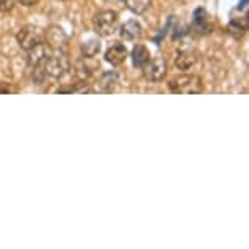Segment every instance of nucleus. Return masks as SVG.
<instances>
[{
  "instance_id": "obj_1",
  "label": "nucleus",
  "mask_w": 249,
  "mask_h": 249,
  "mask_svg": "<svg viewBox=\"0 0 249 249\" xmlns=\"http://www.w3.org/2000/svg\"><path fill=\"white\" fill-rule=\"evenodd\" d=\"M170 90L173 93H178V95H199L204 90V85H202L200 77L192 73H184L171 80Z\"/></svg>"
},
{
  "instance_id": "obj_2",
  "label": "nucleus",
  "mask_w": 249,
  "mask_h": 249,
  "mask_svg": "<svg viewBox=\"0 0 249 249\" xmlns=\"http://www.w3.org/2000/svg\"><path fill=\"white\" fill-rule=\"evenodd\" d=\"M70 69V59L62 49H55V53H51L49 57L44 62V70L49 77L60 78L69 72Z\"/></svg>"
},
{
  "instance_id": "obj_3",
  "label": "nucleus",
  "mask_w": 249,
  "mask_h": 249,
  "mask_svg": "<svg viewBox=\"0 0 249 249\" xmlns=\"http://www.w3.org/2000/svg\"><path fill=\"white\" fill-rule=\"evenodd\" d=\"M117 25H119V18H117V13L112 10H103L95 17V21H93V26H95V31L100 36H111L114 35L117 30Z\"/></svg>"
},
{
  "instance_id": "obj_4",
  "label": "nucleus",
  "mask_w": 249,
  "mask_h": 249,
  "mask_svg": "<svg viewBox=\"0 0 249 249\" xmlns=\"http://www.w3.org/2000/svg\"><path fill=\"white\" fill-rule=\"evenodd\" d=\"M17 41H18V44H20L21 49L30 51L39 43H43V41H44V33H43L41 28L28 25V26H23L21 30L18 31Z\"/></svg>"
},
{
  "instance_id": "obj_5",
  "label": "nucleus",
  "mask_w": 249,
  "mask_h": 249,
  "mask_svg": "<svg viewBox=\"0 0 249 249\" xmlns=\"http://www.w3.org/2000/svg\"><path fill=\"white\" fill-rule=\"evenodd\" d=\"M168 72V65L166 60L163 57H153L150 59V62L143 67V77L148 80V82L158 83L166 77Z\"/></svg>"
},
{
  "instance_id": "obj_6",
  "label": "nucleus",
  "mask_w": 249,
  "mask_h": 249,
  "mask_svg": "<svg viewBox=\"0 0 249 249\" xmlns=\"http://www.w3.org/2000/svg\"><path fill=\"white\" fill-rule=\"evenodd\" d=\"M26 53H28V64L33 65V67H39V65H44L46 59L49 57L51 48L43 41V43H39L33 49L26 51Z\"/></svg>"
},
{
  "instance_id": "obj_7",
  "label": "nucleus",
  "mask_w": 249,
  "mask_h": 249,
  "mask_svg": "<svg viewBox=\"0 0 249 249\" xmlns=\"http://www.w3.org/2000/svg\"><path fill=\"white\" fill-rule=\"evenodd\" d=\"M46 44L53 49H62L67 44V35L64 33L62 28L59 26H51L48 31L44 33Z\"/></svg>"
},
{
  "instance_id": "obj_8",
  "label": "nucleus",
  "mask_w": 249,
  "mask_h": 249,
  "mask_svg": "<svg viewBox=\"0 0 249 249\" xmlns=\"http://www.w3.org/2000/svg\"><path fill=\"white\" fill-rule=\"evenodd\" d=\"M192 30L196 33H199V35H210L213 30V23L210 20V17L207 15L205 10H196L194 13V20H192Z\"/></svg>"
},
{
  "instance_id": "obj_9",
  "label": "nucleus",
  "mask_w": 249,
  "mask_h": 249,
  "mask_svg": "<svg viewBox=\"0 0 249 249\" xmlns=\"http://www.w3.org/2000/svg\"><path fill=\"white\" fill-rule=\"evenodd\" d=\"M105 57L111 65H121L122 62H125V59H127V49H125L124 44L116 43L106 51Z\"/></svg>"
},
{
  "instance_id": "obj_10",
  "label": "nucleus",
  "mask_w": 249,
  "mask_h": 249,
  "mask_svg": "<svg viewBox=\"0 0 249 249\" xmlns=\"http://www.w3.org/2000/svg\"><path fill=\"white\" fill-rule=\"evenodd\" d=\"M142 33H143L142 25H140L139 21H135V20L125 21L124 25L121 26V36L124 37L125 41H135V39H139V37L142 36Z\"/></svg>"
},
{
  "instance_id": "obj_11",
  "label": "nucleus",
  "mask_w": 249,
  "mask_h": 249,
  "mask_svg": "<svg viewBox=\"0 0 249 249\" xmlns=\"http://www.w3.org/2000/svg\"><path fill=\"white\" fill-rule=\"evenodd\" d=\"M130 57H132L134 67L143 69L145 65L150 62V57H152V55H150V51L145 48L143 44H137L132 49V53H130Z\"/></svg>"
},
{
  "instance_id": "obj_12",
  "label": "nucleus",
  "mask_w": 249,
  "mask_h": 249,
  "mask_svg": "<svg viewBox=\"0 0 249 249\" xmlns=\"http://www.w3.org/2000/svg\"><path fill=\"white\" fill-rule=\"evenodd\" d=\"M197 62V57L194 53H189V51H184V53H179L178 57L175 59L176 67L179 70H189L192 65Z\"/></svg>"
},
{
  "instance_id": "obj_13",
  "label": "nucleus",
  "mask_w": 249,
  "mask_h": 249,
  "mask_svg": "<svg viewBox=\"0 0 249 249\" xmlns=\"http://www.w3.org/2000/svg\"><path fill=\"white\" fill-rule=\"evenodd\" d=\"M246 30H248V25H246V21H244V18H243V20H241V18H233V20L230 21V25H228V33L231 36L236 37V39L243 37L244 33H246Z\"/></svg>"
},
{
  "instance_id": "obj_14",
  "label": "nucleus",
  "mask_w": 249,
  "mask_h": 249,
  "mask_svg": "<svg viewBox=\"0 0 249 249\" xmlns=\"http://www.w3.org/2000/svg\"><path fill=\"white\" fill-rule=\"evenodd\" d=\"M100 51H101V43L98 39H90V41H87V43H83L82 44V54H83V57H96L98 54H100Z\"/></svg>"
},
{
  "instance_id": "obj_15",
  "label": "nucleus",
  "mask_w": 249,
  "mask_h": 249,
  "mask_svg": "<svg viewBox=\"0 0 249 249\" xmlns=\"http://www.w3.org/2000/svg\"><path fill=\"white\" fill-rule=\"evenodd\" d=\"M124 2L129 10L137 13V15H142V13L147 12L150 5H152V0H124Z\"/></svg>"
},
{
  "instance_id": "obj_16",
  "label": "nucleus",
  "mask_w": 249,
  "mask_h": 249,
  "mask_svg": "<svg viewBox=\"0 0 249 249\" xmlns=\"http://www.w3.org/2000/svg\"><path fill=\"white\" fill-rule=\"evenodd\" d=\"M116 83H117V75L114 72L105 73V77H103V80H101V85H103V88H105L106 91H111L112 88H114Z\"/></svg>"
},
{
  "instance_id": "obj_17",
  "label": "nucleus",
  "mask_w": 249,
  "mask_h": 249,
  "mask_svg": "<svg viewBox=\"0 0 249 249\" xmlns=\"http://www.w3.org/2000/svg\"><path fill=\"white\" fill-rule=\"evenodd\" d=\"M15 7V0H0V12H12Z\"/></svg>"
},
{
  "instance_id": "obj_18",
  "label": "nucleus",
  "mask_w": 249,
  "mask_h": 249,
  "mask_svg": "<svg viewBox=\"0 0 249 249\" xmlns=\"http://www.w3.org/2000/svg\"><path fill=\"white\" fill-rule=\"evenodd\" d=\"M20 2L23 3L25 7H33V5H36L39 0H20Z\"/></svg>"
},
{
  "instance_id": "obj_19",
  "label": "nucleus",
  "mask_w": 249,
  "mask_h": 249,
  "mask_svg": "<svg viewBox=\"0 0 249 249\" xmlns=\"http://www.w3.org/2000/svg\"><path fill=\"white\" fill-rule=\"evenodd\" d=\"M244 21H246V25H248V28H249V12L246 13V18H244Z\"/></svg>"
}]
</instances>
